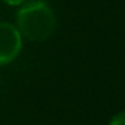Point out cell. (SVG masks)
I'll use <instances>...</instances> for the list:
<instances>
[{
	"instance_id": "obj_4",
	"label": "cell",
	"mask_w": 125,
	"mask_h": 125,
	"mask_svg": "<svg viewBox=\"0 0 125 125\" xmlns=\"http://www.w3.org/2000/svg\"><path fill=\"white\" fill-rule=\"evenodd\" d=\"M4 4H7V6H10V7H19V6H22L26 0H1Z\"/></svg>"
},
{
	"instance_id": "obj_2",
	"label": "cell",
	"mask_w": 125,
	"mask_h": 125,
	"mask_svg": "<svg viewBox=\"0 0 125 125\" xmlns=\"http://www.w3.org/2000/svg\"><path fill=\"white\" fill-rule=\"evenodd\" d=\"M23 48V38L15 23L0 22V67L15 61Z\"/></svg>"
},
{
	"instance_id": "obj_1",
	"label": "cell",
	"mask_w": 125,
	"mask_h": 125,
	"mask_svg": "<svg viewBox=\"0 0 125 125\" xmlns=\"http://www.w3.org/2000/svg\"><path fill=\"white\" fill-rule=\"evenodd\" d=\"M15 26L23 39L44 42L50 39L57 29V15L44 0H26L16 10Z\"/></svg>"
},
{
	"instance_id": "obj_3",
	"label": "cell",
	"mask_w": 125,
	"mask_h": 125,
	"mask_svg": "<svg viewBox=\"0 0 125 125\" xmlns=\"http://www.w3.org/2000/svg\"><path fill=\"white\" fill-rule=\"evenodd\" d=\"M108 125H125V109L121 111V112H118V114H115L109 119Z\"/></svg>"
}]
</instances>
